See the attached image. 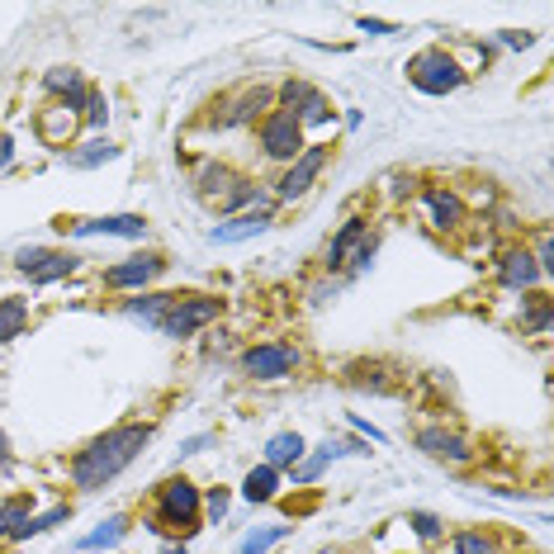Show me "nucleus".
I'll return each mask as SVG.
<instances>
[{
    "label": "nucleus",
    "mask_w": 554,
    "mask_h": 554,
    "mask_svg": "<svg viewBox=\"0 0 554 554\" xmlns=\"http://www.w3.org/2000/svg\"><path fill=\"white\" fill-rule=\"evenodd\" d=\"M147 441H152L147 427H114V431H105V436H95L72 465L76 488H105L109 479H119V474L138 460V450H143Z\"/></svg>",
    "instance_id": "f257e3e1"
},
{
    "label": "nucleus",
    "mask_w": 554,
    "mask_h": 554,
    "mask_svg": "<svg viewBox=\"0 0 554 554\" xmlns=\"http://www.w3.org/2000/svg\"><path fill=\"white\" fill-rule=\"evenodd\" d=\"M408 81L422 90V95H450V90L465 86V72H460L441 48H427V53H417L408 62Z\"/></svg>",
    "instance_id": "f03ea898"
},
{
    "label": "nucleus",
    "mask_w": 554,
    "mask_h": 554,
    "mask_svg": "<svg viewBox=\"0 0 554 554\" xmlns=\"http://www.w3.org/2000/svg\"><path fill=\"white\" fill-rule=\"evenodd\" d=\"M223 313V299H209V294H185V299H171L166 318H161V332L166 337H195L204 322H214Z\"/></svg>",
    "instance_id": "7ed1b4c3"
},
{
    "label": "nucleus",
    "mask_w": 554,
    "mask_h": 554,
    "mask_svg": "<svg viewBox=\"0 0 554 554\" xmlns=\"http://www.w3.org/2000/svg\"><path fill=\"white\" fill-rule=\"evenodd\" d=\"M157 521L161 526H171V531H195L199 526V488L195 483H161L157 493Z\"/></svg>",
    "instance_id": "20e7f679"
},
{
    "label": "nucleus",
    "mask_w": 554,
    "mask_h": 554,
    "mask_svg": "<svg viewBox=\"0 0 554 554\" xmlns=\"http://www.w3.org/2000/svg\"><path fill=\"white\" fill-rule=\"evenodd\" d=\"M261 143H266V152L275 161H294L304 152V128H299L294 114H270L266 128H261Z\"/></svg>",
    "instance_id": "39448f33"
},
{
    "label": "nucleus",
    "mask_w": 554,
    "mask_h": 554,
    "mask_svg": "<svg viewBox=\"0 0 554 554\" xmlns=\"http://www.w3.org/2000/svg\"><path fill=\"white\" fill-rule=\"evenodd\" d=\"M15 266L34 280V285H53L62 275H72L76 270V256H57V251H43V247H24L15 256Z\"/></svg>",
    "instance_id": "423d86ee"
},
{
    "label": "nucleus",
    "mask_w": 554,
    "mask_h": 554,
    "mask_svg": "<svg viewBox=\"0 0 554 554\" xmlns=\"http://www.w3.org/2000/svg\"><path fill=\"white\" fill-rule=\"evenodd\" d=\"M280 100H285V114H294L299 124H327V119H332V105H327L313 86H304V81L280 86Z\"/></svg>",
    "instance_id": "0eeeda50"
},
{
    "label": "nucleus",
    "mask_w": 554,
    "mask_h": 554,
    "mask_svg": "<svg viewBox=\"0 0 554 554\" xmlns=\"http://www.w3.org/2000/svg\"><path fill=\"white\" fill-rule=\"evenodd\" d=\"M242 365H247V375L256 379H285L294 365H299V356L289 351V346H280V341H270V346H251L247 356H242Z\"/></svg>",
    "instance_id": "6e6552de"
},
{
    "label": "nucleus",
    "mask_w": 554,
    "mask_h": 554,
    "mask_svg": "<svg viewBox=\"0 0 554 554\" xmlns=\"http://www.w3.org/2000/svg\"><path fill=\"white\" fill-rule=\"evenodd\" d=\"M327 166V147H308V152H299V157L289 161V171L280 176V199H299L318 180V171Z\"/></svg>",
    "instance_id": "1a4fd4ad"
},
{
    "label": "nucleus",
    "mask_w": 554,
    "mask_h": 554,
    "mask_svg": "<svg viewBox=\"0 0 554 554\" xmlns=\"http://www.w3.org/2000/svg\"><path fill=\"white\" fill-rule=\"evenodd\" d=\"M270 228V204H256V209H247V214L228 218V223H218L214 233H209V242H218V247H228V242H247V237L266 233Z\"/></svg>",
    "instance_id": "9d476101"
},
{
    "label": "nucleus",
    "mask_w": 554,
    "mask_h": 554,
    "mask_svg": "<svg viewBox=\"0 0 554 554\" xmlns=\"http://www.w3.org/2000/svg\"><path fill=\"white\" fill-rule=\"evenodd\" d=\"M417 450H427L431 460H450V465H465L469 455V441L465 436H455V431H441V427H427L422 436H417Z\"/></svg>",
    "instance_id": "9b49d317"
},
{
    "label": "nucleus",
    "mask_w": 554,
    "mask_h": 554,
    "mask_svg": "<svg viewBox=\"0 0 554 554\" xmlns=\"http://www.w3.org/2000/svg\"><path fill=\"white\" fill-rule=\"evenodd\" d=\"M76 237H143L147 223L138 214H109V218H86L72 228Z\"/></svg>",
    "instance_id": "f8f14e48"
},
{
    "label": "nucleus",
    "mask_w": 554,
    "mask_h": 554,
    "mask_svg": "<svg viewBox=\"0 0 554 554\" xmlns=\"http://www.w3.org/2000/svg\"><path fill=\"white\" fill-rule=\"evenodd\" d=\"M161 270H166V261L161 256H133V261H124V266H114L105 275V285L114 289H133V285H147V280H157Z\"/></svg>",
    "instance_id": "ddd939ff"
},
{
    "label": "nucleus",
    "mask_w": 554,
    "mask_h": 554,
    "mask_svg": "<svg viewBox=\"0 0 554 554\" xmlns=\"http://www.w3.org/2000/svg\"><path fill=\"white\" fill-rule=\"evenodd\" d=\"M498 275H502V285H507V289H531L540 280V266L526 256V251H507V256H502V266H498Z\"/></svg>",
    "instance_id": "4468645a"
},
{
    "label": "nucleus",
    "mask_w": 554,
    "mask_h": 554,
    "mask_svg": "<svg viewBox=\"0 0 554 554\" xmlns=\"http://www.w3.org/2000/svg\"><path fill=\"white\" fill-rule=\"evenodd\" d=\"M304 460V436L299 431H280V436H270L266 446V465L280 469V465H299Z\"/></svg>",
    "instance_id": "2eb2a0df"
},
{
    "label": "nucleus",
    "mask_w": 554,
    "mask_h": 554,
    "mask_svg": "<svg viewBox=\"0 0 554 554\" xmlns=\"http://www.w3.org/2000/svg\"><path fill=\"white\" fill-rule=\"evenodd\" d=\"M237 190V176L228 166H204V176H199V195L209 199V204H223V199Z\"/></svg>",
    "instance_id": "dca6fc26"
},
{
    "label": "nucleus",
    "mask_w": 554,
    "mask_h": 554,
    "mask_svg": "<svg viewBox=\"0 0 554 554\" xmlns=\"http://www.w3.org/2000/svg\"><path fill=\"white\" fill-rule=\"evenodd\" d=\"M427 204H431V214H436V228H455V223H465V204L450 195V190H427Z\"/></svg>",
    "instance_id": "f3484780"
},
{
    "label": "nucleus",
    "mask_w": 554,
    "mask_h": 554,
    "mask_svg": "<svg viewBox=\"0 0 554 554\" xmlns=\"http://www.w3.org/2000/svg\"><path fill=\"white\" fill-rule=\"evenodd\" d=\"M114 157H119V147L109 143V138H90L86 147L67 152V166H81V171H90V166H100V161H114Z\"/></svg>",
    "instance_id": "a211bd4d"
},
{
    "label": "nucleus",
    "mask_w": 554,
    "mask_h": 554,
    "mask_svg": "<svg viewBox=\"0 0 554 554\" xmlns=\"http://www.w3.org/2000/svg\"><path fill=\"white\" fill-rule=\"evenodd\" d=\"M43 81H48V90L67 95V109H76L81 100H86V90H81V76H76L72 67H53V72L43 76Z\"/></svg>",
    "instance_id": "6ab92c4d"
},
{
    "label": "nucleus",
    "mask_w": 554,
    "mask_h": 554,
    "mask_svg": "<svg viewBox=\"0 0 554 554\" xmlns=\"http://www.w3.org/2000/svg\"><path fill=\"white\" fill-rule=\"evenodd\" d=\"M275 488H280V474H275L270 465L251 469V474H247V483H242V493H247V502H270V498H275Z\"/></svg>",
    "instance_id": "aec40b11"
},
{
    "label": "nucleus",
    "mask_w": 554,
    "mask_h": 554,
    "mask_svg": "<svg viewBox=\"0 0 554 554\" xmlns=\"http://www.w3.org/2000/svg\"><path fill=\"white\" fill-rule=\"evenodd\" d=\"M124 536H128V517L119 512V517H109L100 531H90V536L81 540V550H109V545H119Z\"/></svg>",
    "instance_id": "412c9836"
},
{
    "label": "nucleus",
    "mask_w": 554,
    "mask_h": 554,
    "mask_svg": "<svg viewBox=\"0 0 554 554\" xmlns=\"http://www.w3.org/2000/svg\"><path fill=\"white\" fill-rule=\"evenodd\" d=\"M171 299H176V294H147V299H133V304H128V318H143V322H152V327H161Z\"/></svg>",
    "instance_id": "4be33fe9"
},
{
    "label": "nucleus",
    "mask_w": 554,
    "mask_h": 554,
    "mask_svg": "<svg viewBox=\"0 0 554 554\" xmlns=\"http://www.w3.org/2000/svg\"><path fill=\"white\" fill-rule=\"evenodd\" d=\"M266 105H270V90H247V95H242V100L223 114V124H247V119H256Z\"/></svg>",
    "instance_id": "5701e85b"
},
{
    "label": "nucleus",
    "mask_w": 554,
    "mask_h": 554,
    "mask_svg": "<svg viewBox=\"0 0 554 554\" xmlns=\"http://www.w3.org/2000/svg\"><path fill=\"white\" fill-rule=\"evenodd\" d=\"M285 536H289V526H261V531H251V536L242 540V550L237 554H266L270 545H280Z\"/></svg>",
    "instance_id": "b1692460"
},
{
    "label": "nucleus",
    "mask_w": 554,
    "mask_h": 554,
    "mask_svg": "<svg viewBox=\"0 0 554 554\" xmlns=\"http://www.w3.org/2000/svg\"><path fill=\"white\" fill-rule=\"evenodd\" d=\"M24 318H29V308H24V299H5V304H0V341L19 337V327H24Z\"/></svg>",
    "instance_id": "393cba45"
},
{
    "label": "nucleus",
    "mask_w": 554,
    "mask_h": 554,
    "mask_svg": "<svg viewBox=\"0 0 554 554\" xmlns=\"http://www.w3.org/2000/svg\"><path fill=\"white\" fill-rule=\"evenodd\" d=\"M360 237H365V223H346V228H341V237L332 242V251H327V266H341V261L351 256V247H356Z\"/></svg>",
    "instance_id": "a878e982"
},
{
    "label": "nucleus",
    "mask_w": 554,
    "mask_h": 554,
    "mask_svg": "<svg viewBox=\"0 0 554 554\" xmlns=\"http://www.w3.org/2000/svg\"><path fill=\"white\" fill-rule=\"evenodd\" d=\"M455 554H493V540L474 536V531H469V536H455Z\"/></svg>",
    "instance_id": "bb28decb"
},
{
    "label": "nucleus",
    "mask_w": 554,
    "mask_h": 554,
    "mask_svg": "<svg viewBox=\"0 0 554 554\" xmlns=\"http://www.w3.org/2000/svg\"><path fill=\"white\" fill-rule=\"evenodd\" d=\"M19 521H24V502H5L0 507V536H15Z\"/></svg>",
    "instance_id": "cd10ccee"
},
{
    "label": "nucleus",
    "mask_w": 554,
    "mask_h": 554,
    "mask_svg": "<svg viewBox=\"0 0 554 554\" xmlns=\"http://www.w3.org/2000/svg\"><path fill=\"white\" fill-rule=\"evenodd\" d=\"M408 521H412V531H417L422 540H436V536H441V521L431 517V512H412Z\"/></svg>",
    "instance_id": "c85d7f7f"
},
{
    "label": "nucleus",
    "mask_w": 554,
    "mask_h": 554,
    "mask_svg": "<svg viewBox=\"0 0 554 554\" xmlns=\"http://www.w3.org/2000/svg\"><path fill=\"white\" fill-rule=\"evenodd\" d=\"M204 507H209V517L223 521V512H228V488H214L209 498H204Z\"/></svg>",
    "instance_id": "c756f323"
},
{
    "label": "nucleus",
    "mask_w": 554,
    "mask_h": 554,
    "mask_svg": "<svg viewBox=\"0 0 554 554\" xmlns=\"http://www.w3.org/2000/svg\"><path fill=\"white\" fill-rule=\"evenodd\" d=\"M86 119H90V124H95V128H100V124H105V119H109V105H105V95H90V109H86Z\"/></svg>",
    "instance_id": "7c9ffc66"
},
{
    "label": "nucleus",
    "mask_w": 554,
    "mask_h": 554,
    "mask_svg": "<svg viewBox=\"0 0 554 554\" xmlns=\"http://www.w3.org/2000/svg\"><path fill=\"white\" fill-rule=\"evenodd\" d=\"M526 327H536V332H545V327H550V304H545V299H540V304L531 308V318H526Z\"/></svg>",
    "instance_id": "2f4dec72"
},
{
    "label": "nucleus",
    "mask_w": 554,
    "mask_h": 554,
    "mask_svg": "<svg viewBox=\"0 0 554 554\" xmlns=\"http://www.w3.org/2000/svg\"><path fill=\"white\" fill-rule=\"evenodd\" d=\"M360 29H365V34H398L394 24H379V19H360Z\"/></svg>",
    "instance_id": "473e14b6"
},
{
    "label": "nucleus",
    "mask_w": 554,
    "mask_h": 554,
    "mask_svg": "<svg viewBox=\"0 0 554 554\" xmlns=\"http://www.w3.org/2000/svg\"><path fill=\"white\" fill-rule=\"evenodd\" d=\"M10 469V441H5V431H0V474Z\"/></svg>",
    "instance_id": "72a5a7b5"
},
{
    "label": "nucleus",
    "mask_w": 554,
    "mask_h": 554,
    "mask_svg": "<svg viewBox=\"0 0 554 554\" xmlns=\"http://www.w3.org/2000/svg\"><path fill=\"white\" fill-rule=\"evenodd\" d=\"M10 157H15V143H10V138H0V166H5Z\"/></svg>",
    "instance_id": "f704fd0d"
}]
</instances>
